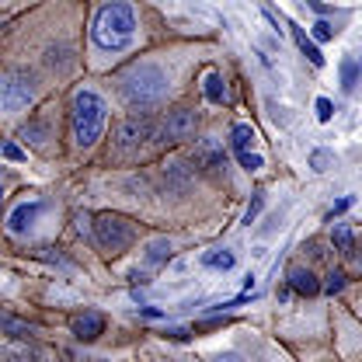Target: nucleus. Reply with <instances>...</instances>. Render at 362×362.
Listing matches in <instances>:
<instances>
[{
	"instance_id": "obj_1",
	"label": "nucleus",
	"mask_w": 362,
	"mask_h": 362,
	"mask_svg": "<svg viewBox=\"0 0 362 362\" xmlns=\"http://www.w3.org/2000/svg\"><path fill=\"white\" fill-rule=\"evenodd\" d=\"M94 42L108 52H119L133 42L136 35V14L129 4H105L94 14V28H90Z\"/></svg>"
},
{
	"instance_id": "obj_2",
	"label": "nucleus",
	"mask_w": 362,
	"mask_h": 362,
	"mask_svg": "<svg viewBox=\"0 0 362 362\" xmlns=\"http://www.w3.org/2000/svg\"><path fill=\"white\" fill-rule=\"evenodd\" d=\"M122 98L133 108H153L168 98V74L157 63H136L122 74Z\"/></svg>"
},
{
	"instance_id": "obj_3",
	"label": "nucleus",
	"mask_w": 362,
	"mask_h": 362,
	"mask_svg": "<svg viewBox=\"0 0 362 362\" xmlns=\"http://www.w3.org/2000/svg\"><path fill=\"white\" fill-rule=\"evenodd\" d=\"M105 119H108V108H105V101H101L94 90H77V94H74L70 126H74L77 146H90V143L101 136V129H105Z\"/></svg>"
},
{
	"instance_id": "obj_4",
	"label": "nucleus",
	"mask_w": 362,
	"mask_h": 362,
	"mask_svg": "<svg viewBox=\"0 0 362 362\" xmlns=\"http://www.w3.org/2000/svg\"><path fill=\"white\" fill-rule=\"evenodd\" d=\"M136 230L129 220H122V216H112V213H105V216H98L94 220V240H98V247L101 251H108V255H122L129 244H133Z\"/></svg>"
},
{
	"instance_id": "obj_5",
	"label": "nucleus",
	"mask_w": 362,
	"mask_h": 362,
	"mask_svg": "<svg viewBox=\"0 0 362 362\" xmlns=\"http://www.w3.org/2000/svg\"><path fill=\"white\" fill-rule=\"evenodd\" d=\"M146 139H157V122H153L150 115H133V119H126V122L119 126V133H115L119 150H133V146H143Z\"/></svg>"
},
{
	"instance_id": "obj_6",
	"label": "nucleus",
	"mask_w": 362,
	"mask_h": 362,
	"mask_svg": "<svg viewBox=\"0 0 362 362\" xmlns=\"http://www.w3.org/2000/svg\"><path fill=\"white\" fill-rule=\"evenodd\" d=\"M195 126H199L195 112H188V108L168 112V119L157 126V139L160 143H181V139H188V136L195 133Z\"/></svg>"
},
{
	"instance_id": "obj_7",
	"label": "nucleus",
	"mask_w": 362,
	"mask_h": 362,
	"mask_svg": "<svg viewBox=\"0 0 362 362\" xmlns=\"http://www.w3.org/2000/svg\"><path fill=\"white\" fill-rule=\"evenodd\" d=\"M0 90H4V108H7V112H18V108H21V105H28V101H32V94H35L28 74H7V77H4V84H0Z\"/></svg>"
},
{
	"instance_id": "obj_8",
	"label": "nucleus",
	"mask_w": 362,
	"mask_h": 362,
	"mask_svg": "<svg viewBox=\"0 0 362 362\" xmlns=\"http://www.w3.org/2000/svg\"><path fill=\"white\" fill-rule=\"evenodd\" d=\"M70 331H74L77 341H94L98 334H105V317L94 314V310H84L70 320Z\"/></svg>"
},
{
	"instance_id": "obj_9",
	"label": "nucleus",
	"mask_w": 362,
	"mask_h": 362,
	"mask_svg": "<svg viewBox=\"0 0 362 362\" xmlns=\"http://www.w3.org/2000/svg\"><path fill=\"white\" fill-rule=\"evenodd\" d=\"M39 213H42V202H39V199H32V202H21V206H18V209L7 216V230H11V233H21V230H25L28 223H35V216H39Z\"/></svg>"
},
{
	"instance_id": "obj_10",
	"label": "nucleus",
	"mask_w": 362,
	"mask_h": 362,
	"mask_svg": "<svg viewBox=\"0 0 362 362\" xmlns=\"http://www.w3.org/2000/svg\"><path fill=\"white\" fill-rule=\"evenodd\" d=\"M289 286H293L296 293H303V296H314L317 289H320L314 272H307V269H289Z\"/></svg>"
},
{
	"instance_id": "obj_11",
	"label": "nucleus",
	"mask_w": 362,
	"mask_h": 362,
	"mask_svg": "<svg viewBox=\"0 0 362 362\" xmlns=\"http://www.w3.org/2000/svg\"><path fill=\"white\" fill-rule=\"evenodd\" d=\"M289 28H293V39H296V45H300V52H303V56H307L314 66H324V56H320V49L310 42V35H307L300 25H289Z\"/></svg>"
},
{
	"instance_id": "obj_12",
	"label": "nucleus",
	"mask_w": 362,
	"mask_h": 362,
	"mask_svg": "<svg viewBox=\"0 0 362 362\" xmlns=\"http://www.w3.org/2000/svg\"><path fill=\"white\" fill-rule=\"evenodd\" d=\"M230 143H233V153H251V143H255V129H251V126H233V133H230Z\"/></svg>"
},
{
	"instance_id": "obj_13",
	"label": "nucleus",
	"mask_w": 362,
	"mask_h": 362,
	"mask_svg": "<svg viewBox=\"0 0 362 362\" xmlns=\"http://www.w3.org/2000/svg\"><path fill=\"white\" fill-rule=\"evenodd\" d=\"M233 251H206L202 255V265L206 269H220V272H226V269H233Z\"/></svg>"
},
{
	"instance_id": "obj_14",
	"label": "nucleus",
	"mask_w": 362,
	"mask_h": 362,
	"mask_svg": "<svg viewBox=\"0 0 362 362\" xmlns=\"http://www.w3.org/2000/svg\"><path fill=\"white\" fill-rule=\"evenodd\" d=\"M206 98L216 105V101H223V77L220 74H206Z\"/></svg>"
},
{
	"instance_id": "obj_15",
	"label": "nucleus",
	"mask_w": 362,
	"mask_h": 362,
	"mask_svg": "<svg viewBox=\"0 0 362 362\" xmlns=\"http://www.w3.org/2000/svg\"><path fill=\"white\" fill-rule=\"evenodd\" d=\"M146 258H150L153 265L168 262V258H171V244H168V240H153V244H150V255H146Z\"/></svg>"
},
{
	"instance_id": "obj_16",
	"label": "nucleus",
	"mask_w": 362,
	"mask_h": 362,
	"mask_svg": "<svg viewBox=\"0 0 362 362\" xmlns=\"http://www.w3.org/2000/svg\"><path fill=\"white\" fill-rule=\"evenodd\" d=\"M4 331H7V334H14V338H28V334H32V327H28V324L14 320L11 314H4Z\"/></svg>"
},
{
	"instance_id": "obj_17",
	"label": "nucleus",
	"mask_w": 362,
	"mask_h": 362,
	"mask_svg": "<svg viewBox=\"0 0 362 362\" xmlns=\"http://www.w3.org/2000/svg\"><path fill=\"white\" fill-rule=\"evenodd\" d=\"M331 240H334L341 251H352V230H349V226H334V230H331Z\"/></svg>"
},
{
	"instance_id": "obj_18",
	"label": "nucleus",
	"mask_w": 362,
	"mask_h": 362,
	"mask_svg": "<svg viewBox=\"0 0 362 362\" xmlns=\"http://www.w3.org/2000/svg\"><path fill=\"white\" fill-rule=\"evenodd\" d=\"M262 206H265V195L258 192V195L251 199V206H247V213H244V223H247V226L255 223V220H258V213H262Z\"/></svg>"
},
{
	"instance_id": "obj_19",
	"label": "nucleus",
	"mask_w": 362,
	"mask_h": 362,
	"mask_svg": "<svg viewBox=\"0 0 362 362\" xmlns=\"http://www.w3.org/2000/svg\"><path fill=\"white\" fill-rule=\"evenodd\" d=\"M345 289V272H331L327 275V293L334 296V293H341Z\"/></svg>"
},
{
	"instance_id": "obj_20",
	"label": "nucleus",
	"mask_w": 362,
	"mask_h": 362,
	"mask_svg": "<svg viewBox=\"0 0 362 362\" xmlns=\"http://www.w3.org/2000/svg\"><path fill=\"white\" fill-rule=\"evenodd\" d=\"M356 70H359V66H356L352 59L341 63V81H345V88H356Z\"/></svg>"
},
{
	"instance_id": "obj_21",
	"label": "nucleus",
	"mask_w": 362,
	"mask_h": 362,
	"mask_svg": "<svg viewBox=\"0 0 362 362\" xmlns=\"http://www.w3.org/2000/svg\"><path fill=\"white\" fill-rule=\"evenodd\" d=\"M331 115H334V105H331L327 98H317V119H320V122H327Z\"/></svg>"
},
{
	"instance_id": "obj_22",
	"label": "nucleus",
	"mask_w": 362,
	"mask_h": 362,
	"mask_svg": "<svg viewBox=\"0 0 362 362\" xmlns=\"http://www.w3.org/2000/svg\"><path fill=\"white\" fill-rule=\"evenodd\" d=\"M237 160H240L247 171H258V168H262V157H258V153H237Z\"/></svg>"
},
{
	"instance_id": "obj_23",
	"label": "nucleus",
	"mask_w": 362,
	"mask_h": 362,
	"mask_svg": "<svg viewBox=\"0 0 362 362\" xmlns=\"http://www.w3.org/2000/svg\"><path fill=\"white\" fill-rule=\"evenodd\" d=\"M331 35H334V28H331L327 21H317V25H314V39H320V42H327Z\"/></svg>"
},
{
	"instance_id": "obj_24",
	"label": "nucleus",
	"mask_w": 362,
	"mask_h": 362,
	"mask_svg": "<svg viewBox=\"0 0 362 362\" xmlns=\"http://www.w3.org/2000/svg\"><path fill=\"white\" fill-rule=\"evenodd\" d=\"M4 157H7V160H25L21 146H14V143H7V146H4Z\"/></svg>"
},
{
	"instance_id": "obj_25",
	"label": "nucleus",
	"mask_w": 362,
	"mask_h": 362,
	"mask_svg": "<svg viewBox=\"0 0 362 362\" xmlns=\"http://www.w3.org/2000/svg\"><path fill=\"white\" fill-rule=\"evenodd\" d=\"M349 206H352V195H345V199H338V202H334V209H331V216H338V213H345Z\"/></svg>"
},
{
	"instance_id": "obj_26",
	"label": "nucleus",
	"mask_w": 362,
	"mask_h": 362,
	"mask_svg": "<svg viewBox=\"0 0 362 362\" xmlns=\"http://www.w3.org/2000/svg\"><path fill=\"white\" fill-rule=\"evenodd\" d=\"M324 164H327V153H324V150H317L314 153V171H324Z\"/></svg>"
},
{
	"instance_id": "obj_27",
	"label": "nucleus",
	"mask_w": 362,
	"mask_h": 362,
	"mask_svg": "<svg viewBox=\"0 0 362 362\" xmlns=\"http://www.w3.org/2000/svg\"><path fill=\"white\" fill-rule=\"evenodd\" d=\"M70 362H105V359H81V356H66Z\"/></svg>"
}]
</instances>
